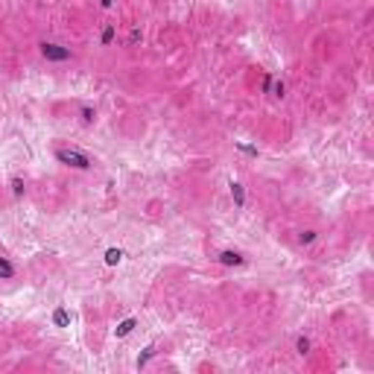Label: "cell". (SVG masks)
I'll list each match as a JSON object with an SVG mask.
<instances>
[{
  "mask_svg": "<svg viewBox=\"0 0 374 374\" xmlns=\"http://www.w3.org/2000/svg\"><path fill=\"white\" fill-rule=\"evenodd\" d=\"M38 53L44 61H53V64H61V61H70L73 59V50L59 44V41H41L38 44Z\"/></svg>",
  "mask_w": 374,
  "mask_h": 374,
  "instance_id": "cell-1",
  "label": "cell"
},
{
  "mask_svg": "<svg viewBox=\"0 0 374 374\" xmlns=\"http://www.w3.org/2000/svg\"><path fill=\"white\" fill-rule=\"evenodd\" d=\"M56 161L59 164H64V167H70V170H91L94 167V161L85 155V152H79V149H56Z\"/></svg>",
  "mask_w": 374,
  "mask_h": 374,
  "instance_id": "cell-2",
  "label": "cell"
},
{
  "mask_svg": "<svg viewBox=\"0 0 374 374\" xmlns=\"http://www.w3.org/2000/svg\"><path fill=\"white\" fill-rule=\"evenodd\" d=\"M222 266H243L246 263V257L240 255V252H231V249H225V252H219V257H217Z\"/></svg>",
  "mask_w": 374,
  "mask_h": 374,
  "instance_id": "cell-3",
  "label": "cell"
},
{
  "mask_svg": "<svg viewBox=\"0 0 374 374\" xmlns=\"http://www.w3.org/2000/svg\"><path fill=\"white\" fill-rule=\"evenodd\" d=\"M15 275H18V266L9 257H0V281H15Z\"/></svg>",
  "mask_w": 374,
  "mask_h": 374,
  "instance_id": "cell-4",
  "label": "cell"
},
{
  "mask_svg": "<svg viewBox=\"0 0 374 374\" xmlns=\"http://www.w3.org/2000/svg\"><path fill=\"white\" fill-rule=\"evenodd\" d=\"M79 120H82L85 126H94V123H97V108H94L91 102L79 105Z\"/></svg>",
  "mask_w": 374,
  "mask_h": 374,
  "instance_id": "cell-5",
  "label": "cell"
},
{
  "mask_svg": "<svg viewBox=\"0 0 374 374\" xmlns=\"http://www.w3.org/2000/svg\"><path fill=\"white\" fill-rule=\"evenodd\" d=\"M135 325H138L135 319H123V322H120V325L114 328V336H117V339H126V336H129V334L135 331Z\"/></svg>",
  "mask_w": 374,
  "mask_h": 374,
  "instance_id": "cell-6",
  "label": "cell"
},
{
  "mask_svg": "<svg viewBox=\"0 0 374 374\" xmlns=\"http://www.w3.org/2000/svg\"><path fill=\"white\" fill-rule=\"evenodd\" d=\"M123 255H126L123 249H105V255H102L105 257V266H117L123 260Z\"/></svg>",
  "mask_w": 374,
  "mask_h": 374,
  "instance_id": "cell-7",
  "label": "cell"
},
{
  "mask_svg": "<svg viewBox=\"0 0 374 374\" xmlns=\"http://www.w3.org/2000/svg\"><path fill=\"white\" fill-rule=\"evenodd\" d=\"M114 35H117V26H114V23H108V26L102 29V35H99V44H102V47H111Z\"/></svg>",
  "mask_w": 374,
  "mask_h": 374,
  "instance_id": "cell-8",
  "label": "cell"
},
{
  "mask_svg": "<svg viewBox=\"0 0 374 374\" xmlns=\"http://www.w3.org/2000/svg\"><path fill=\"white\" fill-rule=\"evenodd\" d=\"M310 348H313V342H310L307 336H298V339H295V354L304 357V354H310Z\"/></svg>",
  "mask_w": 374,
  "mask_h": 374,
  "instance_id": "cell-9",
  "label": "cell"
},
{
  "mask_svg": "<svg viewBox=\"0 0 374 374\" xmlns=\"http://www.w3.org/2000/svg\"><path fill=\"white\" fill-rule=\"evenodd\" d=\"M316 240H319V234H316L313 228H307V231L298 234V243H301V246H310V243H316Z\"/></svg>",
  "mask_w": 374,
  "mask_h": 374,
  "instance_id": "cell-10",
  "label": "cell"
},
{
  "mask_svg": "<svg viewBox=\"0 0 374 374\" xmlns=\"http://www.w3.org/2000/svg\"><path fill=\"white\" fill-rule=\"evenodd\" d=\"M152 357H155V348H152V345H149V348H146V351H143V357H138V369H143V366H146V363H149V360H152Z\"/></svg>",
  "mask_w": 374,
  "mask_h": 374,
  "instance_id": "cell-11",
  "label": "cell"
},
{
  "mask_svg": "<svg viewBox=\"0 0 374 374\" xmlns=\"http://www.w3.org/2000/svg\"><path fill=\"white\" fill-rule=\"evenodd\" d=\"M138 41H143V32H140V29H138V26H135V29H132V35H129V44H132V47H135V44H138Z\"/></svg>",
  "mask_w": 374,
  "mask_h": 374,
  "instance_id": "cell-12",
  "label": "cell"
},
{
  "mask_svg": "<svg viewBox=\"0 0 374 374\" xmlns=\"http://www.w3.org/2000/svg\"><path fill=\"white\" fill-rule=\"evenodd\" d=\"M231 196L237 199V205H243V187L240 184H231Z\"/></svg>",
  "mask_w": 374,
  "mask_h": 374,
  "instance_id": "cell-13",
  "label": "cell"
},
{
  "mask_svg": "<svg viewBox=\"0 0 374 374\" xmlns=\"http://www.w3.org/2000/svg\"><path fill=\"white\" fill-rule=\"evenodd\" d=\"M12 190H15V196H20L23 193V181L20 178H12Z\"/></svg>",
  "mask_w": 374,
  "mask_h": 374,
  "instance_id": "cell-14",
  "label": "cell"
},
{
  "mask_svg": "<svg viewBox=\"0 0 374 374\" xmlns=\"http://www.w3.org/2000/svg\"><path fill=\"white\" fill-rule=\"evenodd\" d=\"M56 325H67V313L64 310H56Z\"/></svg>",
  "mask_w": 374,
  "mask_h": 374,
  "instance_id": "cell-15",
  "label": "cell"
},
{
  "mask_svg": "<svg viewBox=\"0 0 374 374\" xmlns=\"http://www.w3.org/2000/svg\"><path fill=\"white\" fill-rule=\"evenodd\" d=\"M99 6H102V9H111V6H114V0H99Z\"/></svg>",
  "mask_w": 374,
  "mask_h": 374,
  "instance_id": "cell-16",
  "label": "cell"
}]
</instances>
